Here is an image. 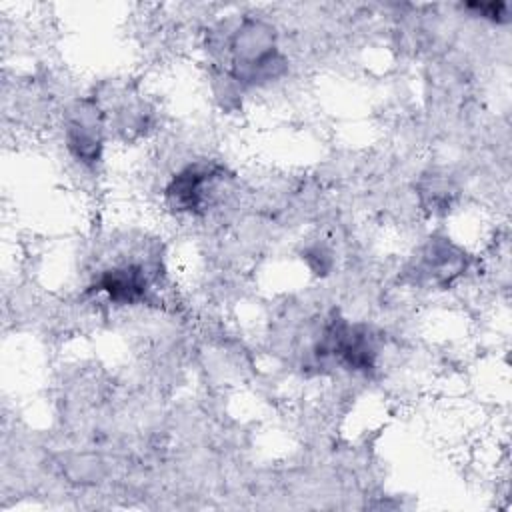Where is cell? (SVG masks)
<instances>
[{
	"instance_id": "obj_2",
	"label": "cell",
	"mask_w": 512,
	"mask_h": 512,
	"mask_svg": "<svg viewBox=\"0 0 512 512\" xmlns=\"http://www.w3.org/2000/svg\"><path fill=\"white\" fill-rule=\"evenodd\" d=\"M320 352L334 356L350 370H368L374 364L376 350L366 330L348 322H332L320 342Z\"/></svg>"
},
{
	"instance_id": "obj_4",
	"label": "cell",
	"mask_w": 512,
	"mask_h": 512,
	"mask_svg": "<svg viewBox=\"0 0 512 512\" xmlns=\"http://www.w3.org/2000/svg\"><path fill=\"white\" fill-rule=\"evenodd\" d=\"M66 142L78 160L86 164L98 160L102 150V114L94 104L82 102L70 112Z\"/></svg>"
},
{
	"instance_id": "obj_1",
	"label": "cell",
	"mask_w": 512,
	"mask_h": 512,
	"mask_svg": "<svg viewBox=\"0 0 512 512\" xmlns=\"http://www.w3.org/2000/svg\"><path fill=\"white\" fill-rule=\"evenodd\" d=\"M232 74L240 84H260L282 72V56L276 48L272 28L246 20L230 42Z\"/></svg>"
},
{
	"instance_id": "obj_5",
	"label": "cell",
	"mask_w": 512,
	"mask_h": 512,
	"mask_svg": "<svg viewBox=\"0 0 512 512\" xmlns=\"http://www.w3.org/2000/svg\"><path fill=\"white\" fill-rule=\"evenodd\" d=\"M114 304H138L148 298V278L140 264H122L104 270L94 284Z\"/></svg>"
},
{
	"instance_id": "obj_3",
	"label": "cell",
	"mask_w": 512,
	"mask_h": 512,
	"mask_svg": "<svg viewBox=\"0 0 512 512\" xmlns=\"http://www.w3.org/2000/svg\"><path fill=\"white\" fill-rule=\"evenodd\" d=\"M218 178L220 168L214 164L186 166L170 180L166 200L176 212H198L208 204Z\"/></svg>"
},
{
	"instance_id": "obj_6",
	"label": "cell",
	"mask_w": 512,
	"mask_h": 512,
	"mask_svg": "<svg viewBox=\"0 0 512 512\" xmlns=\"http://www.w3.org/2000/svg\"><path fill=\"white\" fill-rule=\"evenodd\" d=\"M468 8L476 10L482 18L498 20L500 16H506V4H496V2H490V4H468Z\"/></svg>"
}]
</instances>
